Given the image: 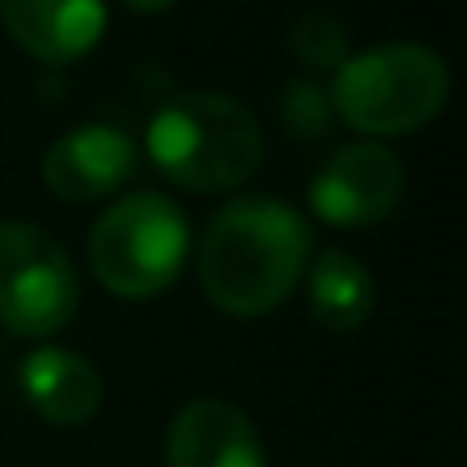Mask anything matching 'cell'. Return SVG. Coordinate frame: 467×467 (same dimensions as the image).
Listing matches in <instances>:
<instances>
[{"label":"cell","mask_w":467,"mask_h":467,"mask_svg":"<svg viewBox=\"0 0 467 467\" xmlns=\"http://www.w3.org/2000/svg\"><path fill=\"white\" fill-rule=\"evenodd\" d=\"M312 262V229L280 197H239L211 215L197 244V285L224 317H266Z\"/></svg>","instance_id":"1"},{"label":"cell","mask_w":467,"mask_h":467,"mask_svg":"<svg viewBox=\"0 0 467 467\" xmlns=\"http://www.w3.org/2000/svg\"><path fill=\"white\" fill-rule=\"evenodd\" d=\"M262 124L224 92H179L147 124L151 165L188 192H234L262 170Z\"/></svg>","instance_id":"2"},{"label":"cell","mask_w":467,"mask_h":467,"mask_svg":"<svg viewBox=\"0 0 467 467\" xmlns=\"http://www.w3.org/2000/svg\"><path fill=\"white\" fill-rule=\"evenodd\" d=\"M449 65L421 42H385L335 69L330 106L367 138H403L426 129L449 101Z\"/></svg>","instance_id":"3"},{"label":"cell","mask_w":467,"mask_h":467,"mask_svg":"<svg viewBox=\"0 0 467 467\" xmlns=\"http://www.w3.org/2000/svg\"><path fill=\"white\" fill-rule=\"evenodd\" d=\"M88 262L106 294L156 298L188 262V220L165 192H129L92 224Z\"/></svg>","instance_id":"4"},{"label":"cell","mask_w":467,"mask_h":467,"mask_svg":"<svg viewBox=\"0 0 467 467\" xmlns=\"http://www.w3.org/2000/svg\"><path fill=\"white\" fill-rule=\"evenodd\" d=\"M78 312V275L42 224L0 220V326L47 339Z\"/></svg>","instance_id":"5"},{"label":"cell","mask_w":467,"mask_h":467,"mask_svg":"<svg viewBox=\"0 0 467 467\" xmlns=\"http://www.w3.org/2000/svg\"><path fill=\"white\" fill-rule=\"evenodd\" d=\"M403 197V161L385 142H348L312 174V215L335 229H367L394 215Z\"/></svg>","instance_id":"6"},{"label":"cell","mask_w":467,"mask_h":467,"mask_svg":"<svg viewBox=\"0 0 467 467\" xmlns=\"http://www.w3.org/2000/svg\"><path fill=\"white\" fill-rule=\"evenodd\" d=\"M138 165V147L124 129L110 124H83L60 133L47 156H42V179L51 188V197L60 202H101L110 192H119L133 179Z\"/></svg>","instance_id":"7"},{"label":"cell","mask_w":467,"mask_h":467,"mask_svg":"<svg viewBox=\"0 0 467 467\" xmlns=\"http://www.w3.org/2000/svg\"><path fill=\"white\" fill-rule=\"evenodd\" d=\"M165 467H266V449L239 403L188 399L165 426Z\"/></svg>","instance_id":"8"},{"label":"cell","mask_w":467,"mask_h":467,"mask_svg":"<svg viewBox=\"0 0 467 467\" xmlns=\"http://www.w3.org/2000/svg\"><path fill=\"white\" fill-rule=\"evenodd\" d=\"M10 42L42 65H74L106 37V0H0Z\"/></svg>","instance_id":"9"},{"label":"cell","mask_w":467,"mask_h":467,"mask_svg":"<svg viewBox=\"0 0 467 467\" xmlns=\"http://www.w3.org/2000/svg\"><path fill=\"white\" fill-rule=\"evenodd\" d=\"M19 389L28 408L51 426H83L101 408V376L74 348H37L19 367Z\"/></svg>","instance_id":"10"},{"label":"cell","mask_w":467,"mask_h":467,"mask_svg":"<svg viewBox=\"0 0 467 467\" xmlns=\"http://www.w3.org/2000/svg\"><path fill=\"white\" fill-rule=\"evenodd\" d=\"M303 289H307V317L335 335L362 330L371 317V303H376L371 271L344 248H326L317 262H307Z\"/></svg>","instance_id":"11"},{"label":"cell","mask_w":467,"mask_h":467,"mask_svg":"<svg viewBox=\"0 0 467 467\" xmlns=\"http://www.w3.org/2000/svg\"><path fill=\"white\" fill-rule=\"evenodd\" d=\"M289 51L307 69H339L348 60V28L326 10H307L289 24Z\"/></svg>","instance_id":"12"},{"label":"cell","mask_w":467,"mask_h":467,"mask_svg":"<svg viewBox=\"0 0 467 467\" xmlns=\"http://www.w3.org/2000/svg\"><path fill=\"white\" fill-rule=\"evenodd\" d=\"M280 119L298 133V138H317L335 124V106H330V92L317 88V83H289L280 92Z\"/></svg>","instance_id":"13"},{"label":"cell","mask_w":467,"mask_h":467,"mask_svg":"<svg viewBox=\"0 0 467 467\" xmlns=\"http://www.w3.org/2000/svg\"><path fill=\"white\" fill-rule=\"evenodd\" d=\"M119 5H129V10H138V15H161V10L179 5V0H119Z\"/></svg>","instance_id":"14"},{"label":"cell","mask_w":467,"mask_h":467,"mask_svg":"<svg viewBox=\"0 0 467 467\" xmlns=\"http://www.w3.org/2000/svg\"><path fill=\"white\" fill-rule=\"evenodd\" d=\"M0 348H5V339H0Z\"/></svg>","instance_id":"15"}]
</instances>
